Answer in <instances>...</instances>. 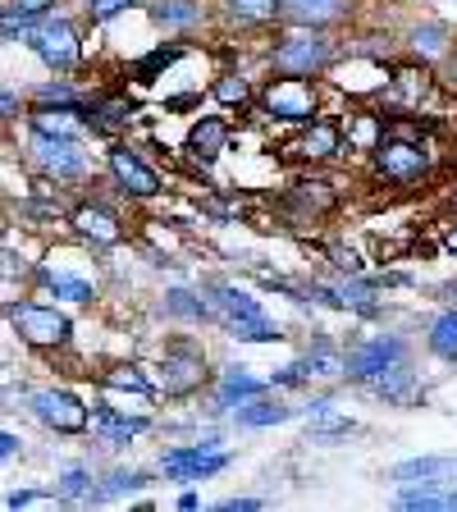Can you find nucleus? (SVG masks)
Returning <instances> with one entry per match:
<instances>
[{"label":"nucleus","mask_w":457,"mask_h":512,"mask_svg":"<svg viewBox=\"0 0 457 512\" xmlns=\"http://www.w3.org/2000/svg\"><path fill=\"white\" fill-rule=\"evenodd\" d=\"M28 46L37 51V60H42L46 69H55V74H69V69H78V60H83L78 28L69 19H60V14H46V19L32 28Z\"/></svg>","instance_id":"8"},{"label":"nucleus","mask_w":457,"mask_h":512,"mask_svg":"<svg viewBox=\"0 0 457 512\" xmlns=\"http://www.w3.org/2000/svg\"><path fill=\"white\" fill-rule=\"evenodd\" d=\"M74 229L87 238V243H96V247H115V243H124V224H119V215L115 211H106V206H78L74 215Z\"/></svg>","instance_id":"27"},{"label":"nucleus","mask_w":457,"mask_h":512,"mask_svg":"<svg viewBox=\"0 0 457 512\" xmlns=\"http://www.w3.org/2000/svg\"><path fill=\"white\" fill-rule=\"evenodd\" d=\"M106 165H110V174H115L119 192H124V197H133V202H151V197H160V192H165V188H160V174L151 170V165L133 147H110Z\"/></svg>","instance_id":"13"},{"label":"nucleus","mask_w":457,"mask_h":512,"mask_svg":"<svg viewBox=\"0 0 457 512\" xmlns=\"http://www.w3.org/2000/svg\"><path fill=\"white\" fill-rule=\"evenodd\" d=\"M138 0H87V23H115L119 14H128Z\"/></svg>","instance_id":"43"},{"label":"nucleus","mask_w":457,"mask_h":512,"mask_svg":"<svg viewBox=\"0 0 457 512\" xmlns=\"http://www.w3.org/2000/svg\"><path fill=\"white\" fill-rule=\"evenodd\" d=\"M142 430H151V416H128V412H119V407H110V403H101L92 412V435L101 439L106 448L133 444Z\"/></svg>","instance_id":"23"},{"label":"nucleus","mask_w":457,"mask_h":512,"mask_svg":"<svg viewBox=\"0 0 457 512\" xmlns=\"http://www.w3.org/2000/svg\"><path fill=\"white\" fill-rule=\"evenodd\" d=\"M156 371H160L156 394H165V398H192L211 384V362H206V352L192 339H174Z\"/></svg>","instance_id":"6"},{"label":"nucleus","mask_w":457,"mask_h":512,"mask_svg":"<svg viewBox=\"0 0 457 512\" xmlns=\"http://www.w3.org/2000/svg\"><path fill=\"white\" fill-rule=\"evenodd\" d=\"M234 467V453L229 448H211L202 444V439H192V444H179V448H165L160 453V471L170 480H179V485H197V480H211L220 476V471Z\"/></svg>","instance_id":"7"},{"label":"nucleus","mask_w":457,"mask_h":512,"mask_svg":"<svg viewBox=\"0 0 457 512\" xmlns=\"http://www.w3.org/2000/svg\"><path fill=\"white\" fill-rule=\"evenodd\" d=\"M87 128L110 138V133H124L133 124V101L128 96H101V101H87Z\"/></svg>","instance_id":"28"},{"label":"nucleus","mask_w":457,"mask_h":512,"mask_svg":"<svg viewBox=\"0 0 457 512\" xmlns=\"http://www.w3.org/2000/svg\"><path fill=\"white\" fill-rule=\"evenodd\" d=\"M330 261H334V270H339V275H366V261H362V252H357V247L334 243L330 247Z\"/></svg>","instance_id":"44"},{"label":"nucleus","mask_w":457,"mask_h":512,"mask_svg":"<svg viewBox=\"0 0 457 512\" xmlns=\"http://www.w3.org/2000/svg\"><path fill=\"white\" fill-rule=\"evenodd\" d=\"M453 5H457V0H453Z\"/></svg>","instance_id":"55"},{"label":"nucleus","mask_w":457,"mask_h":512,"mask_svg":"<svg viewBox=\"0 0 457 512\" xmlns=\"http://www.w3.org/2000/svg\"><path fill=\"white\" fill-rule=\"evenodd\" d=\"M448 476H457V458H439V453L403 458V462H394V471H389V480H394L398 490H403V485H453Z\"/></svg>","instance_id":"24"},{"label":"nucleus","mask_w":457,"mask_h":512,"mask_svg":"<svg viewBox=\"0 0 457 512\" xmlns=\"http://www.w3.org/2000/svg\"><path fill=\"white\" fill-rule=\"evenodd\" d=\"M412 362V343L403 334H366V339L343 348V380L348 384H371L389 366Z\"/></svg>","instance_id":"5"},{"label":"nucleus","mask_w":457,"mask_h":512,"mask_svg":"<svg viewBox=\"0 0 457 512\" xmlns=\"http://www.w3.org/2000/svg\"><path fill=\"white\" fill-rule=\"evenodd\" d=\"M394 503L407 512H457V480L453 490H444V485H403Z\"/></svg>","instance_id":"29"},{"label":"nucleus","mask_w":457,"mask_h":512,"mask_svg":"<svg viewBox=\"0 0 457 512\" xmlns=\"http://www.w3.org/2000/svg\"><path fill=\"white\" fill-rule=\"evenodd\" d=\"M179 508L183 512H197V508H202V494H197V490H183L179 494Z\"/></svg>","instance_id":"52"},{"label":"nucleus","mask_w":457,"mask_h":512,"mask_svg":"<svg viewBox=\"0 0 457 512\" xmlns=\"http://www.w3.org/2000/svg\"><path fill=\"white\" fill-rule=\"evenodd\" d=\"M311 380H316V371H311V362H307V357H298V362L279 366V371L270 375V389H307Z\"/></svg>","instance_id":"42"},{"label":"nucleus","mask_w":457,"mask_h":512,"mask_svg":"<svg viewBox=\"0 0 457 512\" xmlns=\"http://www.w3.org/2000/svg\"><path fill=\"white\" fill-rule=\"evenodd\" d=\"M19 435H5V430H0V462H10V458H19Z\"/></svg>","instance_id":"50"},{"label":"nucleus","mask_w":457,"mask_h":512,"mask_svg":"<svg viewBox=\"0 0 457 512\" xmlns=\"http://www.w3.org/2000/svg\"><path fill=\"white\" fill-rule=\"evenodd\" d=\"M371 170H375V179L398 188V192L421 188V183L430 179V170H435V151H430L421 138L384 133V138L371 147Z\"/></svg>","instance_id":"3"},{"label":"nucleus","mask_w":457,"mask_h":512,"mask_svg":"<svg viewBox=\"0 0 457 512\" xmlns=\"http://www.w3.org/2000/svg\"><path fill=\"white\" fill-rule=\"evenodd\" d=\"M426 352L430 357H439V362L457 366V307H444L426 325Z\"/></svg>","instance_id":"32"},{"label":"nucleus","mask_w":457,"mask_h":512,"mask_svg":"<svg viewBox=\"0 0 457 512\" xmlns=\"http://www.w3.org/2000/svg\"><path fill=\"white\" fill-rule=\"evenodd\" d=\"M270 508L266 499H252V494H234V499H220L215 503V512H261Z\"/></svg>","instance_id":"47"},{"label":"nucleus","mask_w":457,"mask_h":512,"mask_svg":"<svg viewBox=\"0 0 457 512\" xmlns=\"http://www.w3.org/2000/svg\"><path fill=\"white\" fill-rule=\"evenodd\" d=\"M439 78H444L448 92H457V37H453V46H448L444 64H439Z\"/></svg>","instance_id":"48"},{"label":"nucleus","mask_w":457,"mask_h":512,"mask_svg":"<svg viewBox=\"0 0 457 512\" xmlns=\"http://www.w3.org/2000/svg\"><path fill=\"white\" fill-rule=\"evenodd\" d=\"M215 10L234 32H270L284 23V0H215Z\"/></svg>","instance_id":"15"},{"label":"nucleus","mask_w":457,"mask_h":512,"mask_svg":"<svg viewBox=\"0 0 457 512\" xmlns=\"http://www.w3.org/2000/svg\"><path fill=\"white\" fill-rule=\"evenodd\" d=\"M266 389H270V380H256L247 366H224V371L215 375V384H211V407H206V412L224 416V412H234L238 403H247V398L266 394Z\"/></svg>","instance_id":"17"},{"label":"nucleus","mask_w":457,"mask_h":512,"mask_svg":"<svg viewBox=\"0 0 457 512\" xmlns=\"http://www.w3.org/2000/svg\"><path fill=\"white\" fill-rule=\"evenodd\" d=\"M371 398H380V403H389V407H412V403H421L426 398V389H421V375L412 371V362H398V366H389L384 375H375L371 384H362Z\"/></svg>","instance_id":"19"},{"label":"nucleus","mask_w":457,"mask_h":512,"mask_svg":"<svg viewBox=\"0 0 457 512\" xmlns=\"http://www.w3.org/2000/svg\"><path fill=\"white\" fill-rule=\"evenodd\" d=\"M229 416H234L238 430H270V426H288V421L298 416V407L284 403V398H275L266 389V394H256V398H247V403H238Z\"/></svg>","instance_id":"22"},{"label":"nucleus","mask_w":457,"mask_h":512,"mask_svg":"<svg viewBox=\"0 0 457 512\" xmlns=\"http://www.w3.org/2000/svg\"><path fill=\"white\" fill-rule=\"evenodd\" d=\"M183 55H188V46H183V42H165V46H156V51H151L147 60L133 64V74H138L142 83H151V78H156L160 69H170V64H174V60H183Z\"/></svg>","instance_id":"39"},{"label":"nucleus","mask_w":457,"mask_h":512,"mask_svg":"<svg viewBox=\"0 0 457 512\" xmlns=\"http://www.w3.org/2000/svg\"><path fill=\"white\" fill-rule=\"evenodd\" d=\"M307 362L316 371V380H334V375H343V348L325 330H316V339L307 348Z\"/></svg>","instance_id":"35"},{"label":"nucleus","mask_w":457,"mask_h":512,"mask_svg":"<svg viewBox=\"0 0 457 512\" xmlns=\"http://www.w3.org/2000/svg\"><path fill=\"white\" fill-rule=\"evenodd\" d=\"M5 503H10V508H37V503H64V499H60V490H51V494L46 490H14Z\"/></svg>","instance_id":"46"},{"label":"nucleus","mask_w":457,"mask_h":512,"mask_svg":"<svg viewBox=\"0 0 457 512\" xmlns=\"http://www.w3.org/2000/svg\"><path fill=\"white\" fill-rule=\"evenodd\" d=\"M202 298H206V307H211V320L229 339H238V343H279L284 339V325H279L275 316H266V307L256 302V293H247L234 279H206Z\"/></svg>","instance_id":"2"},{"label":"nucleus","mask_w":457,"mask_h":512,"mask_svg":"<svg viewBox=\"0 0 457 512\" xmlns=\"http://www.w3.org/2000/svg\"><path fill=\"white\" fill-rule=\"evenodd\" d=\"M256 119H270V124H311L320 119V87L316 78H288V74H275L261 92H256V106H252Z\"/></svg>","instance_id":"4"},{"label":"nucleus","mask_w":457,"mask_h":512,"mask_svg":"<svg viewBox=\"0 0 457 512\" xmlns=\"http://www.w3.org/2000/svg\"><path fill=\"white\" fill-rule=\"evenodd\" d=\"M42 284L51 288L55 298H69V302H92L96 288L87 284V279H74V275H51V270H42Z\"/></svg>","instance_id":"40"},{"label":"nucleus","mask_w":457,"mask_h":512,"mask_svg":"<svg viewBox=\"0 0 457 512\" xmlns=\"http://www.w3.org/2000/svg\"><path fill=\"white\" fill-rule=\"evenodd\" d=\"M10 325H14V334H19L23 343H32V348H64L69 334H74L69 316L55 311V307H42V302H14Z\"/></svg>","instance_id":"9"},{"label":"nucleus","mask_w":457,"mask_h":512,"mask_svg":"<svg viewBox=\"0 0 457 512\" xmlns=\"http://www.w3.org/2000/svg\"><path fill=\"white\" fill-rule=\"evenodd\" d=\"M229 142H234V124H229L224 115H202L197 124L188 128V142H183V151H188V160L215 165V160L229 151Z\"/></svg>","instance_id":"18"},{"label":"nucleus","mask_w":457,"mask_h":512,"mask_svg":"<svg viewBox=\"0 0 457 512\" xmlns=\"http://www.w3.org/2000/svg\"><path fill=\"white\" fill-rule=\"evenodd\" d=\"M160 316L183 320V325H206V320H211V307H206L202 288H165V298H160Z\"/></svg>","instance_id":"30"},{"label":"nucleus","mask_w":457,"mask_h":512,"mask_svg":"<svg viewBox=\"0 0 457 512\" xmlns=\"http://www.w3.org/2000/svg\"><path fill=\"white\" fill-rule=\"evenodd\" d=\"M28 119H32V133H46V138H78L87 128L83 106H51V101H37V110Z\"/></svg>","instance_id":"25"},{"label":"nucleus","mask_w":457,"mask_h":512,"mask_svg":"<svg viewBox=\"0 0 457 512\" xmlns=\"http://www.w3.org/2000/svg\"><path fill=\"white\" fill-rule=\"evenodd\" d=\"M151 485V471L138 467H115L106 480H101V499H124V494H138Z\"/></svg>","instance_id":"38"},{"label":"nucleus","mask_w":457,"mask_h":512,"mask_svg":"<svg viewBox=\"0 0 457 512\" xmlns=\"http://www.w3.org/2000/svg\"><path fill=\"white\" fill-rule=\"evenodd\" d=\"M28 407L55 435H83V430L92 426V412H87L83 398H74L69 389H37V394L28 398Z\"/></svg>","instance_id":"12"},{"label":"nucleus","mask_w":457,"mask_h":512,"mask_svg":"<svg viewBox=\"0 0 457 512\" xmlns=\"http://www.w3.org/2000/svg\"><path fill=\"white\" fill-rule=\"evenodd\" d=\"M101 389H115V394H156V384L142 375V366H110V371H101Z\"/></svg>","instance_id":"37"},{"label":"nucleus","mask_w":457,"mask_h":512,"mask_svg":"<svg viewBox=\"0 0 457 512\" xmlns=\"http://www.w3.org/2000/svg\"><path fill=\"white\" fill-rule=\"evenodd\" d=\"M55 490H60V499H64V503H106V499H101V485H96V476H92L87 467H69V471H60Z\"/></svg>","instance_id":"34"},{"label":"nucleus","mask_w":457,"mask_h":512,"mask_svg":"<svg viewBox=\"0 0 457 512\" xmlns=\"http://www.w3.org/2000/svg\"><path fill=\"white\" fill-rule=\"evenodd\" d=\"M453 37H457L453 23H444V19H416L412 28L403 32V42H407V51H412V60H421V64H444Z\"/></svg>","instance_id":"20"},{"label":"nucleus","mask_w":457,"mask_h":512,"mask_svg":"<svg viewBox=\"0 0 457 512\" xmlns=\"http://www.w3.org/2000/svg\"><path fill=\"white\" fill-rule=\"evenodd\" d=\"M10 115H19V96H14V92H0V119H10Z\"/></svg>","instance_id":"51"},{"label":"nucleus","mask_w":457,"mask_h":512,"mask_svg":"<svg viewBox=\"0 0 457 512\" xmlns=\"http://www.w3.org/2000/svg\"><path fill=\"white\" fill-rule=\"evenodd\" d=\"M339 55L343 42L330 28H302V23H279L266 46L270 74H288V78H325Z\"/></svg>","instance_id":"1"},{"label":"nucleus","mask_w":457,"mask_h":512,"mask_svg":"<svg viewBox=\"0 0 457 512\" xmlns=\"http://www.w3.org/2000/svg\"><path fill=\"white\" fill-rule=\"evenodd\" d=\"M37 101H51V106H83V96L69 83H42L37 87Z\"/></svg>","instance_id":"45"},{"label":"nucleus","mask_w":457,"mask_h":512,"mask_svg":"<svg viewBox=\"0 0 457 512\" xmlns=\"http://www.w3.org/2000/svg\"><path fill=\"white\" fill-rule=\"evenodd\" d=\"M389 69L394 64L375 51H348L330 64V83L343 87L348 96H380L389 87Z\"/></svg>","instance_id":"10"},{"label":"nucleus","mask_w":457,"mask_h":512,"mask_svg":"<svg viewBox=\"0 0 457 512\" xmlns=\"http://www.w3.org/2000/svg\"><path fill=\"white\" fill-rule=\"evenodd\" d=\"M14 5H23V10H51V5H55V0H14Z\"/></svg>","instance_id":"54"},{"label":"nucleus","mask_w":457,"mask_h":512,"mask_svg":"<svg viewBox=\"0 0 457 512\" xmlns=\"http://www.w3.org/2000/svg\"><path fill=\"white\" fill-rule=\"evenodd\" d=\"M151 19L165 32H197L211 19V5L206 0H151Z\"/></svg>","instance_id":"26"},{"label":"nucleus","mask_w":457,"mask_h":512,"mask_svg":"<svg viewBox=\"0 0 457 512\" xmlns=\"http://www.w3.org/2000/svg\"><path fill=\"white\" fill-rule=\"evenodd\" d=\"M211 96L220 101L224 110H252L256 106V87H252V78H247L243 69H224V74H215Z\"/></svg>","instance_id":"31"},{"label":"nucleus","mask_w":457,"mask_h":512,"mask_svg":"<svg viewBox=\"0 0 457 512\" xmlns=\"http://www.w3.org/2000/svg\"><path fill=\"white\" fill-rule=\"evenodd\" d=\"M380 288H416V275H407V270H384Z\"/></svg>","instance_id":"49"},{"label":"nucleus","mask_w":457,"mask_h":512,"mask_svg":"<svg viewBox=\"0 0 457 512\" xmlns=\"http://www.w3.org/2000/svg\"><path fill=\"white\" fill-rule=\"evenodd\" d=\"M343 151H348L343 128L330 124V119H311V124H302L298 133L279 147V156L293 160V165H325V160L343 156Z\"/></svg>","instance_id":"11"},{"label":"nucleus","mask_w":457,"mask_h":512,"mask_svg":"<svg viewBox=\"0 0 457 512\" xmlns=\"http://www.w3.org/2000/svg\"><path fill=\"white\" fill-rule=\"evenodd\" d=\"M42 19H46L42 10H23V5H10V10H0V37H32V28H37Z\"/></svg>","instance_id":"41"},{"label":"nucleus","mask_w":457,"mask_h":512,"mask_svg":"<svg viewBox=\"0 0 457 512\" xmlns=\"http://www.w3.org/2000/svg\"><path fill=\"white\" fill-rule=\"evenodd\" d=\"M357 430H362V426H357L352 416H343L339 407H330V412H320V416H311V421H307V439H311V444H325V448L339 444V439H352Z\"/></svg>","instance_id":"33"},{"label":"nucleus","mask_w":457,"mask_h":512,"mask_svg":"<svg viewBox=\"0 0 457 512\" xmlns=\"http://www.w3.org/2000/svg\"><path fill=\"white\" fill-rule=\"evenodd\" d=\"M284 206L288 211H298L302 220H320V215L339 211V188H334L330 179H320V174H302V179L288 183Z\"/></svg>","instance_id":"14"},{"label":"nucleus","mask_w":457,"mask_h":512,"mask_svg":"<svg viewBox=\"0 0 457 512\" xmlns=\"http://www.w3.org/2000/svg\"><path fill=\"white\" fill-rule=\"evenodd\" d=\"M384 138V115H352L348 124H343V142H348V151H366L371 156V147Z\"/></svg>","instance_id":"36"},{"label":"nucleus","mask_w":457,"mask_h":512,"mask_svg":"<svg viewBox=\"0 0 457 512\" xmlns=\"http://www.w3.org/2000/svg\"><path fill=\"white\" fill-rule=\"evenodd\" d=\"M444 252L457 261V224H448V229H444Z\"/></svg>","instance_id":"53"},{"label":"nucleus","mask_w":457,"mask_h":512,"mask_svg":"<svg viewBox=\"0 0 457 512\" xmlns=\"http://www.w3.org/2000/svg\"><path fill=\"white\" fill-rule=\"evenodd\" d=\"M32 156L46 174L55 179H83L87 174V151H78V138H46V133H32Z\"/></svg>","instance_id":"16"},{"label":"nucleus","mask_w":457,"mask_h":512,"mask_svg":"<svg viewBox=\"0 0 457 512\" xmlns=\"http://www.w3.org/2000/svg\"><path fill=\"white\" fill-rule=\"evenodd\" d=\"M357 14V0H284V23L302 28H339Z\"/></svg>","instance_id":"21"}]
</instances>
